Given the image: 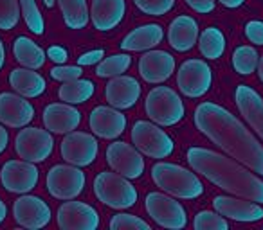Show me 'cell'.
<instances>
[{"label":"cell","mask_w":263,"mask_h":230,"mask_svg":"<svg viewBox=\"0 0 263 230\" xmlns=\"http://www.w3.org/2000/svg\"><path fill=\"white\" fill-rule=\"evenodd\" d=\"M195 124L226 153L263 176V146L229 110L202 102L195 110Z\"/></svg>","instance_id":"1"},{"label":"cell","mask_w":263,"mask_h":230,"mask_svg":"<svg viewBox=\"0 0 263 230\" xmlns=\"http://www.w3.org/2000/svg\"><path fill=\"white\" fill-rule=\"evenodd\" d=\"M187 162L195 173L222 187L223 191L234 196L247 198L256 203H263V180L251 173L243 164H238L233 158H227L205 148H191L187 150Z\"/></svg>","instance_id":"2"},{"label":"cell","mask_w":263,"mask_h":230,"mask_svg":"<svg viewBox=\"0 0 263 230\" xmlns=\"http://www.w3.org/2000/svg\"><path fill=\"white\" fill-rule=\"evenodd\" d=\"M152 178L159 189L182 200H195L204 193V183L195 173L170 162L155 164L152 168Z\"/></svg>","instance_id":"3"},{"label":"cell","mask_w":263,"mask_h":230,"mask_svg":"<svg viewBox=\"0 0 263 230\" xmlns=\"http://www.w3.org/2000/svg\"><path fill=\"white\" fill-rule=\"evenodd\" d=\"M144 108L148 117L159 126H173L182 121L186 115L182 99L168 87H157L150 90Z\"/></svg>","instance_id":"4"},{"label":"cell","mask_w":263,"mask_h":230,"mask_svg":"<svg viewBox=\"0 0 263 230\" xmlns=\"http://www.w3.org/2000/svg\"><path fill=\"white\" fill-rule=\"evenodd\" d=\"M94 193L105 205L114 208L134 207L137 201L136 187L128 182L126 176L119 173H99L94 180Z\"/></svg>","instance_id":"5"},{"label":"cell","mask_w":263,"mask_h":230,"mask_svg":"<svg viewBox=\"0 0 263 230\" xmlns=\"http://www.w3.org/2000/svg\"><path fill=\"white\" fill-rule=\"evenodd\" d=\"M132 142L143 155L150 158H166L173 153L172 137L159 128V124L148 121H137L132 128Z\"/></svg>","instance_id":"6"},{"label":"cell","mask_w":263,"mask_h":230,"mask_svg":"<svg viewBox=\"0 0 263 230\" xmlns=\"http://www.w3.org/2000/svg\"><path fill=\"white\" fill-rule=\"evenodd\" d=\"M85 173L78 165H54L47 175V191L56 200H74L85 189Z\"/></svg>","instance_id":"7"},{"label":"cell","mask_w":263,"mask_h":230,"mask_svg":"<svg viewBox=\"0 0 263 230\" xmlns=\"http://www.w3.org/2000/svg\"><path fill=\"white\" fill-rule=\"evenodd\" d=\"M146 212L150 218L164 228L179 230L187 225L186 208L172 196L161 193H150L146 196Z\"/></svg>","instance_id":"8"},{"label":"cell","mask_w":263,"mask_h":230,"mask_svg":"<svg viewBox=\"0 0 263 230\" xmlns=\"http://www.w3.org/2000/svg\"><path fill=\"white\" fill-rule=\"evenodd\" d=\"M213 83V72L202 59H187L180 65L177 74L179 90L186 97H202L208 94Z\"/></svg>","instance_id":"9"},{"label":"cell","mask_w":263,"mask_h":230,"mask_svg":"<svg viewBox=\"0 0 263 230\" xmlns=\"http://www.w3.org/2000/svg\"><path fill=\"white\" fill-rule=\"evenodd\" d=\"M15 148L16 153L22 160L27 162H44L49 158V155L52 153V137L49 133V130H40V128H27L16 135L15 139Z\"/></svg>","instance_id":"10"},{"label":"cell","mask_w":263,"mask_h":230,"mask_svg":"<svg viewBox=\"0 0 263 230\" xmlns=\"http://www.w3.org/2000/svg\"><path fill=\"white\" fill-rule=\"evenodd\" d=\"M106 162L119 175L128 180L139 178L144 173L143 153L128 142H112L106 148Z\"/></svg>","instance_id":"11"},{"label":"cell","mask_w":263,"mask_h":230,"mask_svg":"<svg viewBox=\"0 0 263 230\" xmlns=\"http://www.w3.org/2000/svg\"><path fill=\"white\" fill-rule=\"evenodd\" d=\"M99 144L96 137L83 132H70L62 142V157L65 162L78 168L90 165L98 158Z\"/></svg>","instance_id":"12"},{"label":"cell","mask_w":263,"mask_h":230,"mask_svg":"<svg viewBox=\"0 0 263 230\" xmlns=\"http://www.w3.org/2000/svg\"><path fill=\"white\" fill-rule=\"evenodd\" d=\"M0 182L9 193L27 194L38 183V169L34 162L9 160L0 171Z\"/></svg>","instance_id":"13"},{"label":"cell","mask_w":263,"mask_h":230,"mask_svg":"<svg viewBox=\"0 0 263 230\" xmlns=\"http://www.w3.org/2000/svg\"><path fill=\"white\" fill-rule=\"evenodd\" d=\"M13 214L18 225L29 230L44 228L51 221V208L38 196H20L13 205Z\"/></svg>","instance_id":"14"},{"label":"cell","mask_w":263,"mask_h":230,"mask_svg":"<svg viewBox=\"0 0 263 230\" xmlns=\"http://www.w3.org/2000/svg\"><path fill=\"white\" fill-rule=\"evenodd\" d=\"M58 225L62 230H96L99 226V214L87 203L67 201L58 208Z\"/></svg>","instance_id":"15"},{"label":"cell","mask_w":263,"mask_h":230,"mask_svg":"<svg viewBox=\"0 0 263 230\" xmlns=\"http://www.w3.org/2000/svg\"><path fill=\"white\" fill-rule=\"evenodd\" d=\"M34 119V108L26 97L11 92L0 94V121L9 128H26Z\"/></svg>","instance_id":"16"},{"label":"cell","mask_w":263,"mask_h":230,"mask_svg":"<svg viewBox=\"0 0 263 230\" xmlns=\"http://www.w3.org/2000/svg\"><path fill=\"white\" fill-rule=\"evenodd\" d=\"M213 207L223 218L234 219V221L252 223L263 219V207H259L256 201L251 200H238L231 196H216L213 201Z\"/></svg>","instance_id":"17"},{"label":"cell","mask_w":263,"mask_h":230,"mask_svg":"<svg viewBox=\"0 0 263 230\" xmlns=\"http://www.w3.org/2000/svg\"><path fill=\"white\" fill-rule=\"evenodd\" d=\"M90 130L101 139H117L126 130V117L114 106H98L90 113Z\"/></svg>","instance_id":"18"},{"label":"cell","mask_w":263,"mask_h":230,"mask_svg":"<svg viewBox=\"0 0 263 230\" xmlns=\"http://www.w3.org/2000/svg\"><path fill=\"white\" fill-rule=\"evenodd\" d=\"M175 70V58L166 51H150L139 59V74L146 83H162Z\"/></svg>","instance_id":"19"},{"label":"cell","mask_w":263,"mask_h":230,"mask_svg":"<svg viewBox=\"0 0 263 230\" xmlns=\"http://www.w3.org/2000/svg\"><path fill=\"white\" fill-rule=\"evenodd\" d=\"M141 97V85L130 76H116L106 85V101L117 110H128Z\"/></svg>","instance_id":"20"},{"label":"cell","mask_w":263,"mask_h":230,"mask_svg":"<svg viewBox=\"0 0 263 230\" xmlns=\"http://www.w3.org/2000/svg\"><path fill=\"white\" fill-rule=\"evenodd\" d=\"M81 113L72 104L52 102L44 110V126L51 133H70L80 126Z\"/></svg>","instance_id":"21"},{"label":"cell","mask_w":263,"mask_h":230,"mask_svg":"<svg viewBox=\"0 0 263 230\" xmlns=\"http://www.w3.org/2000/svg\"><path fill=\"white\" fill-rule=\"evenodd\" d=\"M236 99L238 110L245 117V121L256 130L259 137L263 139V99L254 88L247 87V85H240L236 88Z\"/></svg>","instance_id":"22"},{"label":"cell","mask_w":263,"mask_h":230,"mask_svg":"<svg viewBox=\"0 0 263 230\" xmlns=\"http://www.w3.org/2000/svg\"><path fill=\"white\" fill-rule=\"evenodd\" d=\"M126 11L124 0H92V24L98 31H112L121 24Z\"/></svg>","instance_id":"23"},{"label":"cell","mask_w":263,"mask_h":230,"mask_svg":"<svg viewBox=\"0 0 263 230\" xmlns=\"http://www.w3.org/2000/svg\"><path fill=\"white\" fill-rule=\"evenodd\" d=\"M168 40L175 51L186 52L195 47L198 40V24L191 16H177L168 31Z\"/></svg>","instance_id":"24"},{"label":"cell","mask_w":263,"mask_h":230,"mask_svg":"<svg viewBox=\"0 0 263 230\" xmlns=\"http://www.w3.org/2000/svg\"><path fill=\"white\" fill-rule=\"evenodd\" d=\"M164 38V31L157 24H146V26H141L137 29H134L121 44L123 51H148V49H154L155 45H159Z\"/></svg>","instance_id":"25"},{"label":"cell","mask_w":263,"mask_h":230,"mask_svg":"<svg viewBox=\"0 0 263 230\" xmlns=\"http://www.w3.org/2000/svg\"><path fill=\"white\" fill-rule=\"evenodd\" d=\"M9 85L24 97H38L45 90V79L33 69H15L9 74Z\"/></svg>","instance_id":"26"},{"label":"cell","mask_w":263,"mask_h":230,"mask_svg":"<svg viewBox=\"0 0 263 230\" xmlns=\"http://www.w3.org/2000/svg\"><path fill=\"white\" fill-rule=\"evenodd\" d=\"M13 54L16 61L24 65L26 69H42L45 63V52L42 51L40 45H36L33 40L26 36H18L13 44Z\"/></svg>","instance_id":"27"},{"label":"cell","mask_w":263,"mask_h":230,"mask_svg":"<svg viewBox=\"0 0 263 230\" xmlns=\"http://www.w3.org/2000/svg\"><path fill=\"white\" fill-rule=\"evenodd\" d=\"M94 83L88 79H72V81H65V83L60 87V101L69 102V104H80L85 102L94 95Z\"/></svg>","instance_id":"28"},{"label":"cell","mask_w":263,"mask_h":230,"mask_svg":"<svg viewBox=\"0 0 263 230\" xmlns=\"http://www.w3.org/2000/svg\"><path fill=\"white\" fill-rule=\"evenodd\" d=\"M58 4L69 29H83L88 24V8L85 0H58Z\"/></svg>","instance_id":"29"},{"label":"cell","mask_w":263,"mask_h":230,"mask_svg":"<svg viewBox=\"0 0 263 230\" xmlns=\"http://www.w3.org/2000/svg\"><path fill=\"white\" fill-rule=\"evenodd\" d=\"M198 47L204 58L208 59H218L226 51V36L222 34V31L216 27H208L204 29V33L200 34V41Z\"/></svg>","instance_id":"30"},{"label":"cell","mask_w":263,"mask_h":230,"mask_svg":"<svg viewBox=\"0 0 263 230\" xmlns=\"http://www.w3.org/2000/svg\"><path fill=\"white\" fill-rule=\"evenodd\" d=\"M259 56L254 47L251 45H241L233 52V67L238 74L241 76H249L258 69Z\"/></svg>","instance_id":"31"},{"label":"cell","mask_w":263,"mask_h":230,"mask_svg":"<svg viewBox=\"0 0 263 230\" xmlns=\"http://www.w3.org/2000/svg\"><path fill=\"white\" fill-rule=\"evenodd\" d=\"M132 65V58L128 54H112L108 58L101 59L96 69V74L99 77H116L123 76Z\"/></svg>","instance_id":"32"},{"label":"cell","mask_w":263,"mask_h":230,"mask_svg":"<svg viewBox=\"0 0 263 230\" xmlns=\"http://www.w3.org/2000/svg\"><path fill=\"white\" fill-rule=\"evenodd\" d=\"M195 230H229V223L222 214L202 211L195 216L193 221Z\"/></svg>","instance_id":"33"},{"label":"cell","mask_w":263,"mask_h":230,"mask_svg":"<svg viewBox=\"0 0 263 230\" xmlns=\"http://www.w3.org/2000/svg\"><path fill=\"white\" fill-rule=\"evenodd\" d=\"M20 8H22V15L26 20L27 27L31 29V33L42 34L44 33V18H42L40 11L36 8V2L34 0H20Z\"/></svg>","instance_id":"34"},{"label":"cell","mask_w":263,"mask_h":230,"mask_svg":"<svg viewBox=\"0 0 263 230\" xmlns=\"http://www.w3.org/2000/svg\"><path fill=\"white\" fill-rule=\"evenodd\" d=\"M20 8L16 0H0V29L9 31L18 24Z\"/></svg>","instance_id":"35"},{"label":"cell","mask_w":263,"mask_h":230,"mask_svg":"<svg viewBox=\"0 0 263 230\" xmlns=\"http://www.w3.org/2000/svg\"><path fill=\"white\" fill-rule=\"evenodd\" d=\"M110 228L112 230H152L144 219L137 218L134 214H116L110 219Z\"/></svg>","instance_id":"36"},{"label":"cell","mask_w":263,"mask_h":230,"mask_svg":"<svg viewBox=\"0 0 263 230\" xmlns=\"http://www.w3.org/2000/svg\"><path fill=\"white\" fill-rule=\"evenodd\" d=\"M136 6L150 16H162L168 11H172L175 6V0H134Z\"/></svg>","instance_id":"37"},{"label":"cell","mask_w":263,"mask_h":230,"mask_svg":"<svg viewBox=\"0 0 263 230\" xmlns=\"http://www.w3.org/2000/svg\"><path fill=\"white\" fill-rule=\"evenodd\" d=\"M83 70H81V65H76V67H67V65H58L51 70V77L56 81H72V79H78L81 77Z\"/></svg>","instance_id":"38"},{"label":"cell","mask_w":263,"mask_h":230,"mask_svg":"<svg viewBox=\"0 0 263 230\" xmlns=\"http://www.w3.org/2000/svg\"><path fill=\"white\" fill-rule=\"evenodd\" d=\"M245 36L251 40V44L263 45V22L252 20L245 26Z\"/></svg>","instance_id":"39"},{"label":"cell","mask_w":263,"mask_h":230,"mask_svg":"<svg viewBox=\"0 0 263 230\" xmlns=\"http://www.w3.org/2000/svg\"><path fill=\"white\" fill-rule=\"evenodd\" d=\"M186 4L190 6L193 11L202 13V15L211 13L213 9H215V0H186Z\"/></svg>","instance_id":"40"},{"label":"cell","mask_w":263,"mask_h":230,"mask_svg":"<svg viewBox=\"0 0 263 230\" xmlns=\"http://www.w3.org/2000/svg\"><path fill=\"white\" fill-rule=\"evenodd\" d=\"M105 56V52L101 51V49H98V51H90V52H85V54H81L80 58H78V65L81 67H87V65H94V63H99L101 61V58Z\"/></svg>","instance_id":"41"},{"label":"cell","mask_w":263,"mask_h":230,"mask_svg":"<svg viewBox=\"0 0 263 230\" xmlns=\"http://www.w3.org/2000/svg\"><path fill=\"white\" fill-rule=\"evenodd\" d=\"M47 54H49V58H51L52 61H54V63H60V65H62V63L67 59V52L63 51L62 47H51V49L47 51Z\"/></svg>","instance_id":"42"},{"label":"cell","mask_w":263,"mask_h":230,"mask_svg":"<svg viewBox=\"0 0 263 230\" xmlns=\"http://www.w3.org/2000/svg\"><path fill=\"white\" fill-rule=\"evenodd\" d=\"M8 142H9L8 130H4L2 126H0V155L6 151V148H8Z\"/></svg>","instance_id":"43"},{"label":"cell","mask_w":263,"mask_h":230,"mask_svg":"<svg viewBox=\"0 0 263 230\" xmlns=\"http://www.w3.org/2000/svg\"><path fill=\"white\" fill-rule=\"evenodd\" d=\"M218 2L222 6H226V8H229V9H236V8H240V6L243 4L245 0H218Z\"/></svg>","instance_id":"44"},{"label":"cell","mask_w":263,"mask_h":230,"mask_svg":"<svg viewBox=\"0 0 263 230\" xmlns=\"http://www.w3.org/2000/svg\"><path fill=\"white\" fill-rule=\"evenodd\" d=\"M6 214H8V207H6V203L2 200H0V223L6 219Z\"/></svg>","instance_id":"45"},{"label":"cell","mask_w":263,"mask_h":230,"mask_svg":"<svg viewBox=\"0 0 263 230\" xmlns=\"http://www.w3.org/2000/svg\"><path fill=\"white\" fill-rule=\"evenodd\" d=\"M4 61H6V51H4V44L0 40V69L4 67Z\"/></svg>","instance_id":"46"},{"label":"cell","mask_w":263,"mask_h":230,"mask_svg":"<svg viewBox=\"0 0 263 230\" xmlns=\"http://www.w3.org/2000/svg\"><path fill=\"white\" fill-rule=\"evenodd\" d=\"M258 74H259V79L263 81V56L259 58V63H258Z\"/></svg>","instance_id":"47"},{"label":"cell","mask_w":263,"mask_h":230,"mask_svg":"<svg viewBox=\"0 0 263 230\" xmlns=\"http://www.w3.org/2000/svg\"><path fill=\"white\" fill-rule=\"evenodd\" d=\"M44 4L47 6V8H52V6H54V0H44Z\"/></svg>","instance_id":"48"}]
</instances>
